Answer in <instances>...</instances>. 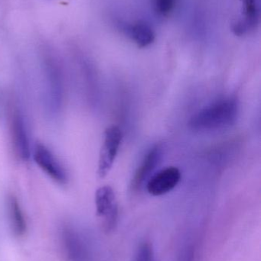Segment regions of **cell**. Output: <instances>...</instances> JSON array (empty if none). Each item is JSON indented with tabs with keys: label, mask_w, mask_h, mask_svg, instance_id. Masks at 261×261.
I'll return each instance as SVG.
<instances>
[{
	"label": "cell",
	"mask_w": 261,
	"mask_h": 261,
	"mask_svg": "<svg viewBox=\"0 0 261 261\" xmlns=\"http://www.w3.org/2000/svg\"><path fill=\"white\" fill-rule=\"evenodd\" d=\"M238 114L239 105L236 99L225 98L196 113L188 125L198 132L223 129L235 123Z\"/></svg>",
	"instance_id": "cell-1"
},
{
	"label": "cell",
	"mask_w": 261,
	"mask_h": 261,
	"mask_svg": "<svg viewBox=\"0 0 261 261\" xmlns=\"http://www.w3.org/2000/svg\"><path fill=\"white\" fill-rule=\"evenodd\" d=\"M7 113L9 138L14 153L18 159L28 161L31 155L30 144L22 114L14 102L9 103Z\"/></svg>",
	"instance_id": "cell-2"
},
{
	"label": "cell",
	"mask_w": 261,
	"mask_h": 261,
	"mask_svg": "<svg viewBox=\"0 0 261 261\" xmlns=\"http://www.w3.org/2000/svg\"><path fill=\"white\" fill-rule=\"evenodd\" d=\"M46 90L49 108L54 113L59 111L64 97V79L58 60L48 56L44 60Z\"/></svg>",
	"instance_id": "cell-3"
},
{
	"label": "cell",
	"mask_w": 261,
	"mask_h": 261,
	"mask_svg": "<svg viewBox=\"0 0 261 261\" xmlns=\"http://www.w3.org/2000/svg\"><path fill=\"white\" fill-rule=\"evenodd\" d=\"M95 206L103 231L106 233L114 231L118 222V205L112 187L104 186L97 190Z\"/></svg>",
	"instance_id": "cell-4"
},
{
	"label": "cell",
	"mask_w": 261,
	"mask_h": 261,
	"mask_svg": "<svg viewBox=\"0 0 261 261\" xmlns=\"http://www.w3.org/2000/svg\"><path fill=\"white\" fill-rule=\"evenodd\" d=\"M122 130L119 127L112 125L104 132V142L100 151L98 174L100 178L107 176L113 167L122 142Z\"/></svg>",
	"instance_id": "cell-5"
},
{
	"label": "cell",
	"mask_w": 261,
	"mask_h": 261,
	"mask_svg": "<svg viewBox=\"0 0 261 261\" xmlns=\"http://www.w3.org/2000/svg\"><path fill=\"white\" fill-rule=\"evenodd\" d=\"M33 158L37 165L52 180L61 185L67 184V174L65 169L45 145L37 143L34 148Z\"/></svg>",
	"instance_id": "cell-6"
},
{
	"label": "cell",
	"mask_w": 261,
	"mask_h": 261,
	"mask_svg": "<svg viewBox=\"0 0 261 261\" xmlns=\"http://www.w3.org/2000/svg\"><path fill=\"white\" fill-rule=\"evenodd\" d=\"M61 242L67 261H88L85 243L75 228L69 225L63 227Z\"/></svg>",
	"instance_id": "cell-7"
},
{
	"label": "cell",
	"mask_w": 261,
	"mask_h": 261,
	"mask_svg": "<svg viewBox=\"0 0 261 261\" xmlns=\"http://www.w3.org/2000/svg\"><path fill=\"white\" fill-rule=\"evenodd\" d=\"M180 179L181 172L177 167H167L149 179L147 190L152 196H162L173 190Z\"/></svg>",
	"instance_id": "cell-8"
},
{
	"label": "cell",
	"mask_w": 261,
	"mask_h": 261,
	"mask_svg": "<svg viewBox=\"0 0 261 261\" xmlns=\"http://www.w3.org/2000/svg\"><path fill=\"white\" fill-rule=\"evenodd\" d=\"M242 18L233 27V31L237 35H244L256 29L260 18L258 0H242Z\"/></svg>",
	"instance_id": "cell-9"
},
{
	"label": "cell",
	"mask_w": 261,
	"mask_h": 261,
	"mask_svg": "<svg viewBox=\"0 0 261 261\" xmlns=\"http://www.w3.org/2000/svg\"><path fill=\"white\" fill-rule=\"evenodd\" d=\"M162 156V151L159 146L153 147L146 155L142 164L135 173L132 182V187L136 190L144 184L147 179L150 177L156 166L159 164Z\"/></svg>",
	"instance_id": "cell-10"
},
{
	"label": "cell",
	"mask_w": 261,
	"mask_h": 261,
	"mask_svg": "<svg viewBox=\"0 0 261 261\" xmlns=\"http://www.w3.org/2000/svg\"><path fill=\"white\" fill-rule=\"evenodd\" d=\"M7 212L12 234L15 237H22L27 231V222L20 203L13 195L8 197Z\"/></svg>",
	"instance_id": "cell-11"
},
{
	"label": "cell",
	"mask_w": 261,
	"mask_h": 261,
	"mask_svg": "<svg viewBox=\"0 0 261 261\" xmlns=\"http://www.w3.org/2000/svg\"><path fill=\"white\" fill-rule=\"evenodd\" d=\"M126 33L139 47H149L154 42L156 35L150 24L145 21H136L126 26Z\"/></svg>",
	"instance_id": "cell-12"
},
{
	"label": "cell",
	"mask_w": 261,
	"mask_h": 261,
	"mask_svg": "<svg viewBox=\"0 0 261 261\" xmlns=\"http://www.w3.org/2000/svg\"><path fill=\"white\" fill-rule=\"evenodd\" d=\"M177 0H153V7L154 12L160 17L170 16L175 8Z\"/></svg>",
	"instance_id": "cell-13"
},
{
	"label": "cell",
	"mask_w": 261,
	"mask_h": 261,
	"mask_svg": "<svg viewBox=\"0 0 261 261\" xmlns=\"http://www.w3.org/2000/svg\"><path fill=\"white\" fill-rule=\"evenodd\" d=\"M154 254L151 244L144 242L139 245L132 261H153Z\"/></svg>",
	"instance_id": "cell-14"
},
{
	"label": "cell",
	"mask_w": 261,
	"mask_h": 261,
	"mask_svg": "<svg viewBox=\"0 0 261 261\" xmlns=\"http://www.w3.org/2000/svg\"><path fill=\"white\" fill-rule=\"evenodd\" d=\"M192 258H193V254L188 253V254H185L182 261H192Z\"/></svg>",
	"instance_id": "cell-15"
}]
</instances>
